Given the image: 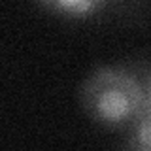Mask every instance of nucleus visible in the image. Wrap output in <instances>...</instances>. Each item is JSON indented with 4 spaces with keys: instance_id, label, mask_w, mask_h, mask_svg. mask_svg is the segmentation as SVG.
Listing matches in <instances>:
<instances>
[{
    "instance_id": "1",
    "label": "nucleus",
    "mask_w": 151,
    "mask_h": 151,
    "mask_svg": "<svg viewBox=\"0 0 151 151\" xmlns=\"http://www.w3.org/2000/svg\"><path fill=\"white\" fill-rule=\"evenodd\" d=\"M83 110L106 129H130L140 115L151 111L149 74L127 66H100L85 78L79 91Z\"/></svg>"
},
{
    "instance_id": "2",
    "label": "nucleus",
    "mask_w": 151,
    "mask_h": 151,
    "mask_svg": "<svg viewBox=\"0 0 151 151\" xmlns=\"http://www.w3.org/2000/svg\"><path fill=\"white\" fill-rule=\"evenodd\" d=\"M100 6L102 2H98V0H53V2H45V8L70 17L93 15Z\"/></svg>"
},
{
    "instance_id": "3",
    "label": "nucleus",
    "mask_w": 151,
    "mask_h": 151,
    "mask_svg": "<svg viewBox=\"0 0 151 151\" xmlns=\"http://www.w3.org/2000/svg\"><path fill=\"white\" fill-rule=\"evenodd\" d=\"M151 147V111H145L130 127L129 151H149Z\"/></svg>"
}]
</instances>
